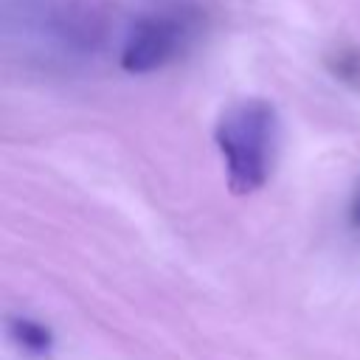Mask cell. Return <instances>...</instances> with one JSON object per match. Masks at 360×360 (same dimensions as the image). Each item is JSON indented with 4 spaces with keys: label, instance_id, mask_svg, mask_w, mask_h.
<instances>
[{
    "label": "cell",
    "instance_id": "6da1fadb",
    "mask_svg": "<svg viewBox=\"0 0 360 360\" xmlns=\"http://www.w3.org/2000/svg\"><path fill=\"white\" fill-rule=\"evenodd\" d=\"M217 149L225 160L228 188L233 194L259 191L276 160L278 146V115L264 98H242L222 110L214 129Z\"/></svg>",
    "mask_w": 360,
    "mask_h": 360
},
{
    "label": "cell",
    "instance_id": "277c9868",
    "mask_svg": "<svg viewBox=\"0 0 360 360\" xmlns=\"http://www.w3.org/2000/svg\"><path fill=\"white\" fill-rule=\"evenodd\" d=\"M332 70H335L340 79L360 84V53H338Z\"/></svg>",
    "mask_w": 360,
    "mask_h": 360
},
{
    "label": "cell",
    "instance_id": "7a4b0ae2",
    "mask_svg": "<svg viewBox=\"0 0 360 360\" xmlns=\"http://www.w3.org/2000/svg\"><path fill=\"white\" fill-rule=\"evenodd\" d=\"M188 25L177 14H143L138 17L121 48V68L127 73H152L169 65L186 45Z\"/></svg>",
    "mask_w": 360,
    "mask_h": 360
},
{
    "label": "cell",
    "instance_id": "3957f363",
    "mask_svg": "<svg viewBox=\"0 0 360 360\" xmlns=\"http://www.w3.org/2000/svg\"><path fill=\"white\" fill-rule=\"evenodd\" d=\"M8 335H11L25 352H31V354H45V352L51 349V343H53V335H51L48 326H42L39 321L22 318V315H17V318L8 321Z\"/></svg>",
    "mask_w": 360,
    "mask_h": 360
},
{
    "label": "cell",
    "instance_id": "5b68a950",
    "mask_svg": "<svg viewBox=\"0 0 360 360\" xmlns=\"http://www.w3.org/2000/svg\"><path fill=\"white\" fill-rule=\"evenodd\" d=\"M352 222L354 225H360V197L354 200V205H352Z\"/></svg>",
    "mask_w": 360,
    "mask_h": 360
}]
</instances>
